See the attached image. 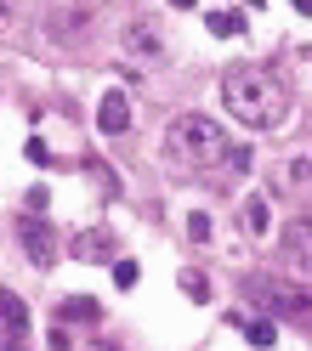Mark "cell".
I'll use <instances>...</instances> for the list:
<instances>
[{
	"mask_svg": "<svg viewBox=\"0 0 312 351\" xmlns=\"http://www.w3.org/2000/svg\"><path fill=\"white\" fill-rule=\"evenodd\" d=\"M97 130H102V136H125V130H131V102H125V91H102Z\"/></svg>",
	"mask_w": 312,
	"mask_h": 351,
	"instance_id": "ba28073f",
	"label": "cell"
},
{
	"mask_svg": "<svg viewBox=\"0 0 312 351\" xmlns=\"http://www.w3.org/2000/svg\"><path fill=\"white\" fill-rule=\"evenodd\" d=\"M244 6H261V0H244Z\"/></svg>",
	"mask_w": 312,
	"mask_h": 351,
	"instance_id": "7402d4cb",
	"label": "cell"
},
{
	"mask_svg": "<svg viewBox=\"0 0 312 351\" xmlns=\"http://www.w3.org/2000/svg\"><path fill=\"white\" fill-rule=\"evenodd\" d=\"M182 295H188V300H210V283H205V272H193V267H188V272H182Z\"/></svg>",
	"mask_w": 312,
	"mask_h": 351,
	"instance_id": "5bb4252c",
	"label": "cell"
},
{
	"mask_svg": "<svg viewBox=\"0 0 312 351\" xmlns=\"http://www.w3.org/2000/svg\"><path fill=\"white\" fill-rule=\"evenodd\" d=\"M227 130H221L210 114H176L165 125V136H159V153H165V165L176 170H216L221 159H227Z\"/></svg>",
	"mask_w": 312,
	"mask_h": 351,
	"instance_id": "7a4b0ae2",
	"label": "cell"
},
{
	"mask_svg": "<svg viewBox=\"0 0 312 351\" xmlns=\"http://www.w3.org/2000/svg\"><path fill=\"white\" fill-rule=\"evenodd\" d=\"M210 34H221V40L244 34V17H238V12H210Z\"/></svg>",
	"mask_w": 312,
	"mask_h": 351,
	"instance_id": "4fadbf2b",
	"label": "cell"
},
{
	"mask_svg": "<svg viewBox=\"0 0 312 351\" xmlns=\"http://www.w3.org/2000/svg\"><path fill=\"white\" fill-rule=\"evenodd\" d=\"M238 328H244V340H250V346H273L278 340V328L267 323V317H238Z\"/></svg>",
	"mask_w": 312,
	"mask_h": 351,
	"instance_id": "7c38bea8",
	"label": "cell"
},
{
	"mask_svg": "<svg viewBox=\"0 0 312 351\" xmlns=\"http://www.w3.org/2000/svg\"><path fill=\"white\" fill-rule=\"evenodd\" d=\"M238 289H244V300H256V312H267V317H296V323L312 317V289H301V283H289L278 272H250Z\"/></svg>",
	"mask_w": 312,
	"mask_h": 351,
	"instance_id": "3957f363",
	"label": "cell"
},
{
	"mask_svg": "<svg viewBox=\"0 0 312 351\" xmlns=\"http://www.w3.org/2000/svg\"><path fill=\"white\" fill-rule=\"evenodd\" d=\"M69 255L74 261H114V227H85L69 238Z\"/></svg>",
	"mask_w": 312,
	"mask_h": 351,
	"instance_id": "8992f818",
	"label": "cell"
},
{
	"mask_svg": "<svg viewBox=\"0 0 312 351\" xmlns=\"http://www.w3.org/2000/svg\"><path fill=\"white\" fill-rule=\"evenodd\" d=\"M57 317H63V323H97V317H102V306L80 295V300H63V306H57Z\"/></svg>",
	"mask_w": 312,
	"mask_h": 351,
	"instance_id": "8fae6325",
	"label": "cell"
},
{
	"mask_svg": "<svg viewBox=\"0 0 312 351\" xmlns=\"http://www.w3.org/2000/svg\"><path fill=\"white\" fill-rule=\"evenodd\" d=\"M289 187L312 193V153H307V159H296V165H289Z\"/></svg>",
	"mask_w": 312,
	"mask_h": 351,
	"instance_id": "2e32d148",
	"label": "cell"
},
{
	"mask_svg": "<svg viewBox=\"0 0 312 351\" xmlns=\"http://www.w3.org/2000/svg\"><path fill=\"white\" fill-rule=\"evenodd\" d=\"M170 6H176V12H193V6H199V0H170Z\"/></svg>",
	"mask_w": 312,
	"mask_h": 351,
	"instance_id": "d6986e66",
	"label": "cell"
},
{
	"mask_svg": "<svg viewBox=\"0 0 312 351\" xmlns=\"http://www.w3.org/2000/svg\"><path fill=\"white\" fill-rule=\"evenodd\" d=\"M29 159H34V165H46V159H52V147L40 142V136H29Z\"/></svg>",
	"mask_w": 312,
	"mask_h": 351,
	"instance_id": "ac0fdd59",
	"label": "cell"
},
{
	"mask_svg": "<svg viewBox=\"0 0 312 351\" xmlns=\"http://www.w3.org/2000/svg\"><path fill=\"white\" fill-rule=\"evenodd\" d=\"M17 12V0H0V17H12Z\"/></svg>",
	"mask_w": 312,
	"mask_h": 351,
	"instance_id": "ffe728a7",
	"label": "cell"
},
{
	"mask_svg": "<svg viewBox=\"0 0 312 351\" xmlns=\"http://www.w3.org/2000/svg\"><path fill=\"white\" fill-rule=\"evenodd\" d=\"M17 238H23V250H29V261H34L40 272H46V267H57V255H63V238H57V227H52L40 210H34V215H23Z\"/></svg>",
	"mask_w": 312,
	"mask_h": 351,
	"instance_id": "277c9868",
	"label": "cell"
},
{
	"mask_svg": "<svg viewBox=\"0 0 312 351\" xmlns=\"http://www.w3.org/2000/svg\"><path fill=\"white\" fill-rule=\"evenodd\" d=\"M221 102L244 130H273L289 119V80L273 62H233L221 74Z\"/></svg>",
	"mask_w": 312,
	"mask_h": 351,
	"instance_id": "6da1fadb",
	"label": "cell"
},
{
	"mask_svg": "<svg viewBox=\"0 0 312 351\" xmlns=\"http://www.w3.org/2000/svg\"><path fill=\"white\" fill-rule=\"evenodd\" d=\"M238 227L250 232V238H267V232H273V204H267L261 193H256V199H244L238 204Z\"/></svg>",
	"mask_w": 312,
	"mask_h": 351,
	"instance_id": "30bf717a",
	"label": "cell"
},
{
	"mask_svg": "<svg viewBox=\"0 0 312 351\" xmlns=\"http://www.w3.org/2000/svg\"><path fill=\"white\" fill-rule=\"evenodd\" d=\"M296 12H307V17H312V0H296Z\"/></svg>",
	"mask_w": 312,
	"mask_h": 351,
	"instance_id": "44dd1931",
	"label": "cell"
},
{
	"mask_svg": "<svg viewBox=\"0 0 312 351\" xmlns=\"http://www.w3.org/2000/svg\"><path fill=\"white\" fill-rule=\"evenodd\" d=\"M137 278H142L137 261H120V255H114V283H120V289H137Z\"/></svg>",
	"mask_w": 312,
	"mask_h": 351,
	"instance_id": "9a60e30c",
	"label": "cell"
},
{
	"mask_svg": "<svg viewBox=\"0 0 312 351\" xmlns=\"http://www.w3.org/2000/svg\"><path fill=\"white\" fill-rule=\"evenodd\" d=\"M188 238H193V244H210V215H205V210L188 215Z\"/></svg>",
	"mask_w": 312,
	"mask_h": 351,
	"instance_id": "e0dca14e",
	"label": "cell"
},
{
	"mask_svg": "<svg viewBox=\"0 0 312 351\" xmlns=\"http://www.w3.org/2000/svg\"><path fill=\"white\" fill-rule=\"evenodd\" d=\"M23 335H29V306L17 300L12 289H0V340H6V346H17Z\"/></svg>",
	"mask_w": 312,
	"mask_h": 351,
	"instance_id": "52a82bcc",
	"label": "cell"
},
{
	"mask_svg": "<svg viewBox=\"0 0 312 351\" xmlns=\"http://www.w3.org/2000/svg\"><path fill=\"white\" fill-rule=\"evenodd\" d=\"M165 46H170V40H165V29L153 23V17H137V23L125 29V51L137 62H165Z\"/></svg>",
	"mask_w": 312,
	"mask_h": 351,
	"instance_id": "5b68a950",
	"label": "cell"
},
{
	"mask_svg": "<svg viewBox=\"0 0 312 351\" xmlns=\"http://www.w3.org/2000/svg\"><path fill=\"white\" fill-rule=\"evenodd\" d=\"M284 255L312 267V215H296V221H284Z\"/></svg>",
	"mask_w": 312,
	"mask_h": 351,
	"instance_id": "9c48e42d",
	"label": "cell"
}]
</instances>
